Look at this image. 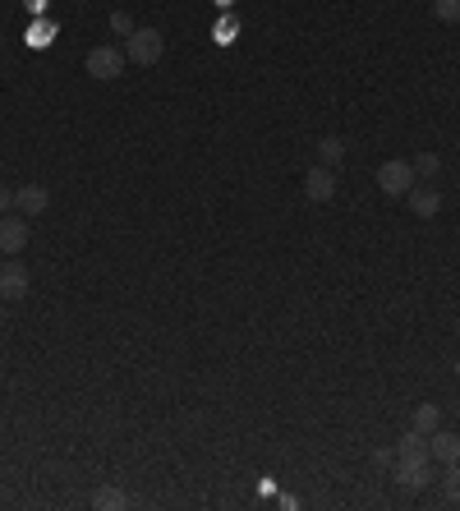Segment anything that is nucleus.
<instances>
[{
    "label": "nucleus",
    "instance_id": "nucleus-1",
    "mask_svg": "<svg viewBox=\"0 0 460 511\" xmlns=\"http://www.w3.org/2000/svg\"><path fill=\"white\" fill-rule=\"evenodd\" d=\"M125 65H129V56L120 46H93L88 61H84V69L97 78V84H116V78L125 74Z\"/></svg>",
    "mask_w": 460,
    "mask_h": 511
},
{
    "label": "nucleus",
    "instance_id": "nucleus-2",
    "mask_svg": "<svg viewBox=\"0 0 460 511\" xmlns=\"http://www.w3.org/2000/svg\"><path fill=\"white\" fill-rule=\"evenodd\" d=\"M161 51H166V37H161L157 28H133V37H125V56L133 65H157Z\"/></svg>",
    "mask_w": 460,
    "mask_h": 511
},
{
    "label": "nucleus",
    "instance_id": "nucleus-3",
    "mask_svg": "<svg viewBox=\"0 0 460 511\" xmlns=\"http://www.w3.org/2000/svg\"><path fill=\"white\" fill-rule=\"evenodd\" d=\"M410 184H415L410 161L391 157V161H383V166H377V190H383L387 199H405V194H410Z\"/></svg>",
    "mask_w": 460,
    "mask_h": 511
},
{
    "label": "nucleus",
    "instance_id": "nucleus-4",
    "mask_svg": "<svg viewBox=\"0 0 460 511\" xmlns=\"http://www.w3.org/2000/svg\"><path fill=\"white\" fill-rule=\"evenodd\" d=\"M391 470H396V483H400V489L419 493V489H428V479H432V456H400Z\"/></svg>",
    "mask_w": 460,
    "mask_h": 511
},
{
    "label": "nucleus",
    "instance_id": "nucleus-5",
    "mask_svg": "<svg viewBox=\"0 0 460 511\" xmlns=\"http://www.w3.org/2000/svg\"><path fill=\"white\" fill-rule=\"evenodd\" d=\"M332 194H336V171H332V166L304 171V199H309V203H327Z\"/></svg>",
    "mask_w": 460,
    "mask_h": 511
},
{
    "label": "nucleus",
    "instance_id": "nucleus-6",
    "mask_svg": "<svg viewBox=\"0 0 460 511\" xmlns=\"http://www.w3.org/2000/svg\"><path fill=\"white\" fill-rule=\"evenodd\" d=\"M428 456L438 466H456L460 461V438L451 434V428H432L428 434Z\"/></svg>",
    "mask_w": 460,
    "mask_h": 511
},
{
    "label": "nucleus",
    "instance_id": "nucleus-7",
    "mask_svg": "<svg viewBox=\"0 0 460 511\" xmlns=\"http://www.w3.org/2000/svg\"><path fill=\"white\" fill-rule=\"evenodd\" d=\"M405 199H410V212L419 222H432L442 212V194L432 190V184H410V194H405Z\"/></svg>",
    "mask_w": 460,
    "mask_h": 511
},
{
    "label": "nucleus",
    "instance_id": "nucleus-8",
    "mask_svg": "<svg viewBox=\"0 0 460 511\" xmlns=\"http://www.w3.org/2000/svg\"><path fill=\"white\" fill-rule=\"evenodd\" d=\"M23 245H28V222L23 217H0V254H19Z\"/></svg>",
    "mask_w": 460,
    "mask_h": 511
},
{
    "label": "nucleus",
    "instance_id": "nucleus-9",
    "mask_svg": "<svg viewBox=\"0 0 460 511\" xmlns=\"http://www.w3.org/2000/svg\"><path fill=\"white\" fill-rule=\"evenodd\" d=\"M28 295V272L19 263H0V300H23Z\"/></svg>",
    "mask_w": 460,
    "mask_h": 511
},
{
    "label": "nucleus",
    "instance_id": "nucleus-10",
    "mask_svg": "<svg viewBox=\"0 0 460 511\" xmlns=\"http://www.w3.org/2000/svg\"><path fill=\"white\" fill-rule=\"evenodd\" d=\"M51 203V194L42 190V184H23V190H14V207L23 212V217H42Z\"/></svg>",
    "mask_w": 460,
    "mask_h": 511
},
{
    "label": "nucleus",
    "instance_id": "nucleus-11",
    "mask_svg": "<svg viewBox=\"0 0 460 511\" xmlns=\"http://www.w3.org/2000/svg\"><path fill=\"white\" fill-rule=\"evenodd\" d=\"M410 171H415V180H438V175H442V157H438V152H419V157L410 161Z\"/></svg>",
    "mask_w": 460,
    "mask_h": 511
},
{
    "label": "nucleus",
    "instance_id": "nucleus-12",
    "mask_svg": "<svg viewBox=\"0 0 460 511\" xmlns=\"http://www.w3.org/2000/svg\"><path fill=\"white\" fill-rule=\"evenodd\" d=\"M415 428H419V434L428 438L432 428H442V410L432 406V401H424V406H415Z\"/></svg>",
    "mask_w": 460,
    "mask_h": 511
},
{
    "label": "nucleus",
    "instance_id": "nucleus-13",
    "mask_svg": "<svg viewBox=\"0 0 460 511\" xmlns=\"http://www.w3.org/2000/svg\"><path fill=\"white\" fill-rule=\"evenodd\" d=\"M318 161H322V166H341V161H345V143L332 139V134H327V139H318Z\"/></svg>",
    "mask_w": 460,
    "mask_h": 511
},
{
    "label": "nucleus",
    "instance_id": "nucleus-14",
    "mask_svg": "<svg viewBox=\"0 0 460 511\" xmlns=\"http://www.w3.org/2000/svg\"><path fill=\"white\" fill-rule=\"evenodd\" d=\"M93 507H97V511H120V507H129V493H125V489H97V493H93Z\"/></svg>",
    "mask_w": 460,
    "mask_h": 511
},
{
    "label": "nucleus",
    "instance_id": "nucleus-15",
    "mask_svg": "<svg viewBox=\"0 0 460 511\" xmlns=\"http://www.w3.org/2000/svg\"><path fill=\"white\" fill-rule=\"evenodd\" d=\"M442 493H447V502H451V507H460V461H456V466H447V483H442Z\"/></svg>",
    "mask_w": 460,
    "mask_h": 511
},
{
    "label": "nucleus",
    "instance_id": "nucleus-16",
    "mask_svg": "<svg viewBox=\"0 0 460 511\" xmlns=\"http://www.w3.org/2000/svg\"><path fill=\"white\" fill-rule=\"evenodd\" d=\"M432 14L442 23H460V0H432Z\"/></svg>",
    "mask_w": 460,
    "mask_h": 511
},
{
    "label": "nucleus",
    "instance_id": "nucleus-17",
    "mask_svg": "<svg viewBox=\"0 0 460 511\" xmlns=\"http://www.w3.org/2000/svg\"><path fill=\"white\" fill-rule=\"evenodd\" d=\"M133 28H139V23H133L125 10H116V14H111V33H116V37H133Z\"/></svg>",
    "mask_w": 460,
    "mask_h": 511
},
{
    "label": "nucleus",
    "instance_id": "nucleus-18",
    "mask_svg": "<svg viewBox=\"0 0 460 511\" xmlns=\"http://www.w3.org/2000/svg\"><path fill=\"white\" fill-rule=\"evenodd\" d=\"M373 466H377V470H391V466H396V447H377V451H373Z\"/></svg>",
    "mask_w": 460,
    "mask_h": 511
},
{
    "label": "nucleus",
    "instance_id": "nucleus-19",
    "mask_svg": "<svg viewBox=\"0 0 460 511\" xmlns=\"http://www.w3.org/2000/svg\"><path fill=\"white\" fill-rule=\"evenodd\" d=\"M10 207H14V190H10V184H0V217H10Z\"/></svg>",
    "mask_w": 460,
    "mask_h": 511
},
{
    "label": "nucleus",
    "instance_id": "nucleus-20",
    "mask_svg": "<svg viewBox=\"0 0 460 511\" xmlns=\"http://www.w3.org/2000/svg\"><path fill=\"white\" fill-rule=\"evenodd\" d=\"M28 10H46V0H28Z\"/></svg>",
    "mask_w": 460,
    "mask_h": 511
},
{
    "label": "nucleus",
    "instance_id": "nucleus-21",
    "mask_svg": "<svg viewBox=\"0 0 460 511\" xmlns=\"http://www.w3.org/2000/svg\"><path fill=\"white\" fill-rule=\"evenodd\" d=\"M0 322H5V300H0Z\"/></svg>",
    "mask_w": 460,
    "mask_h": 511
},
{
    "label": "nucleus",
    "instance_id": "nucleus-22",
    "mask_svg": "<svg viewBox=\"0 0 460 511\" xmlns=\"http://www.w3.org/2000/svg\"><path fill=\"white\" fill-rule=\"evenodd\" d=\"M456 378H460V360H456Z\"/></svg>",
    "mask_w": 460,
    "mask_h": 511
},
{
    "label": "nucleus",
    "instance_id": "nucleus-23",
    "mask_svg": "<svg viewBox=\"0 0 460 511\" xmlns=\"http://www.w3.org/2000/svg\"><path fill=\"white\" fill-rule=\"evenodd\" d=\"M456 337H460V322H456Z\"/></svg>",
    "mask_w": 460,
    "mask_h": 511
}]
</instances>
